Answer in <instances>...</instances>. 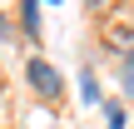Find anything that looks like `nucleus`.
I'll list each match as a JSON object with an SVG mask.
<instances>
[{"label":"nucleus","instance_id":"423d86ee","mask_svg":"<svg viewBox=\"0 0 134 129\" xmlns=\"http://www.w3.org/2000/svg\"><path fill=\"white\" fill-rule=\"evenodd\" d=\"M124 94L134 99V65H124Z\"/></svg>","mask_w":134,"mask_h":129},{"label":"nucleus","instance_id":"20e7f679","mask_svg":"<svg viewBox=\"0 0 134 129\" xmlns=\"http://www.w3.org/2000/svg\"><path fill=\"white\" fill-rule=\"evenodd\" d=\"M80 94H85V104H99V85H94V75H90V70L80 75Z\"/></svg>","mask_w":134,"mask_h":129},{"label":"nucleus","instance_id":"7ed1b4c3","mask_svg":"<svg viewBox=\"0 0 134 129\" xmlns=\"http://www.w3.org/2000/svg\"><path fill=\"white\" fill-rule=\"evenodd\" d=\"M20 20H25V35H40V0H25L20 5Z\"/></svg>","mask_w":134,"mask_h":129},{"label":"nucleus","instance_id":"0eeeda50","mask_svg":"<svg viewBox=\"0 0 134 129\" xmlns=\"http://www.w3.org/2000/svg\"><path fill=\"white\" fill-rule=\"evenodd\" d=\"M85 5H90V10H104V5H109V0H85Z\"/></svg>","mask_w":134,"mask_h":129},{"label":"nucleus","instance_id":"f03ea898","mask_svg":"<svg viewBox=\"0 0 134 129\" xmlns=\"http://www.w3.org/2000/svg\"><path fill=\"white\" fill-rule=\"evenodd\" d=\"M104 45L119 50L124 65H134V30H124V25H104Z\"/></svg>","mask_w":134,"mask_h":129},{"label":"nucleus","instance_id":"39448f33","mask_svg":"<svg viewBox=\"0 0 134 129\" xmlns=\"http://www.w3.org/2000/svg\"><path fill=\"white\" fill-rule=\"evenodd\" d=\"M104 129H124V109H119V104L104 109Z\"/></svg>","mask_w":134,"mask_h":129},{"label":"nucleus","instance_id":"f257e3e1","mask_svg":"<svg viewBox=\"0 0 134 129\" xmlns=\"http://www.w3.org/2000/svg\"><path fill=\"white\" fill-rule=\"evenodd\" d=\"M25 80H30V89H35L45 104H60V99H65V75H60L50 60H40V55L25 65Z\"/></svg>","mask_w":134,"mask_h":129}]
</instances>
